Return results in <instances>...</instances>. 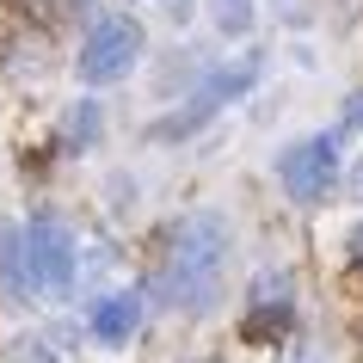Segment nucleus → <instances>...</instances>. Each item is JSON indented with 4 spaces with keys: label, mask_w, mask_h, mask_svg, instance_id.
Listing matches in <instances>:
<instances>
[{
    "label": "nucleus",
    "mask_w": 363,
    "mask_h": 363,
    "mask_svg": "<svg viewBox=\"0 0 363 363\" xmlns=\"http://www.w3.org/2000/svg\"><path fill=\"white\" fill-rule=\"evenodd\" d=\"M228 216L216 210H197L179 222V234H172L167 247V265H160V302L179 308V314H203V308L216 302V289H222V265H228Z\"/></svg>",
    "instance_id": "nucleus-1"
},
{
    "label": "nucleus",
    "mask_w": 363,
    "mask_h": 363,
    "mask_svg": "<svg viewBox=\"0 0 363 363\" xmlns=\"http://www.w3.org/2000/svg\"><path fill=\"white\" fill-rule=\"evenodd\" d=\"M135 62H142V25L105 13V19L86 31L74 68H80V80H86V86H117V80L135 74Z\"/></svg>",
    "instance_id": "nucleus-2"
},
{
    "label": "nucleus",
    "mask_w": 363,
    "mask_h": 363,
    "mask_svg": "<svg viewBox=\"0 0 363 363\" xmlns=\"http://www.w3.org/2000/svg\"><path fill=\"white\" fill-rule=\"evenodd\" d=\"M259 68H265V56H240V62H228V68H210V74L191 86V105L179 117H167V123H154V142H179V135H191L197 123H210L228 99H240L259 80Z\"/></svg>",
    "instance_id": "nucleus-3"
},
{
    "label": "nucleus",
    "mask_w": 363,
    "mask_h": 363,
    "mask_svg": "<svg viewBox=\"0 0 363 363\" xmlns=\"http://www.w3.org/2000/svg\"><path fill=\"white\" fill-rule=\"evenodd\" d=\"M25 252H31V277L50 302L74 296V265H80V247L62 216H31L25 222Z\"/></svg>",
    "instance_id": "nucleus-4"
},
{
    "label": "nucleus",
    "mask_w": 363,
    "mask_h": 363,
    "mask_svg": "<svg viewBox=\"0 0 363 363\" xmlns=\"http://www.w3.org/2000/svg\"><path fill=\"white\" fill-rule=\"evenodd\" d=\"M277 179L296 203H326L339 185V135H302L277 154Z\"/></svg>",
    "instance_id": "nucleus-5"
},
{
    "label": "nucleus",
    "mask_w": 363,
    "mask_h": 363,
    "mask_svg": "<svg viewBox=\"0 0 363 363\" xmlns=\"http://www.w3.org/2000/svg\"><path fill=\"white\" fill-rule=\"evenodd\" d=\"M296 326V302H289V277L284 271H265L247 296V339H277Z\"/></svg>",
    "instance_id": "nucleus-6"
},
{
    "label": "nucleus",
    "mask_w": 363,
    "mask_h": 363,
    "mask_svg": "<svg viewBox=\"0 0 363 363\" xmlns=\"http://www.w3.org/2000/svg\"><path fill=\"white\" fill-rule=\"evenodd\" d=\"M0 302L31 308L38 302V277H31V252H25V228L0 222Z\"/></svg>",
    "instance_id": "nucleus-7"
},
{
    "label": "nucleus",
    "mask_w": 363,
    "mask_h": 363,
    "mask_svg": "<svg viewBox=\"0 0 363 363\" xmlns=\"http://www.w3.org/2000/svg\"><path fill=\"white\" fill-rule=\"evenodd\" d=\"M135 326H142V296L135 289H111V296H99L93 302V320H86V333H93V345H130Z\"/></svg>",
    "instance_id": "nucleus-8"
},
{
    "label": "nucleus",
    "mask_w": 363,
    "mask_h": 363,
    "mask_svg": "<svg viewBox=\"0 0 363 363\" xmlns=\"http://www.w3.org/2000/svg\"><path fill=\"white\" fill-rule=\"evenodd\" d=\"M99 130H105V105H99V99H74V105L62 111V148L68 154L99 148Z\"/></svg>",
    "instance_id": "nucleus-9"
},
{
    "label": "nucleus",
    "mask_w": 363,
    "mask_h": 363,
    "mask_svg": "<svg viewBox=\"0 0 363 363\" xmlns=\"http://www.w3.org/2000/svg\"><path fill=\"white\" fill-rule=\"evenodd\" d=\"M6 363H62V333H50V326L13 333L6 339Z\"/></svg>",
    "instance_id": "nucleus-10"
},
{
    "label": "nucleus",
    "mask_w": 363,
    "mask_h": 363,
    "mask_svg": "<svg viewBox=\"0 0 363 363\" xmlns=\"http://www.w3.org/2000/svg\"><path fill=\"white\" fill-rule=\"evenodd\" d=\"M210 19L222 38H247L252 31V0H210Z\"/></svg>",
    "instance_id": "nucleus-11"
},
{
    "label": "nucleus",
    "mask_w": 363,
    "mask_h": 363,
    "mask_svg": "<svg viewBox=\"0 0 363 363\" xmlns=\"http://www.w3.org/2000/svg\"><path fill=\"white\" fill-rule=\"evenodd\" d=\"M345 130H363V93L345 99Z\"/></svg>",
    "instance_id": "nucleus-12"
},
{
    "label": "nucleus",
    "mask_w": 363,
    "mask_h": 363,
    "mask_svg": "<svg viewBox=\"0 0 363 363\" xmlns=\"http://www.w3.org/2000/svg\"><path fill=\"white\" fill-rule=\"evenodd\" d=\"M351 252H357V259H363V228H351Z\"/></svg>",
    "instance_id": "nucleus-13"
},
{
    "label": "nucleus",
    "mask_w": 363,
    "mask_h": 363,
    "mask_svg": "<svg viewBox=\"0 0 363 363\" xmlns=\"http://www.w3.org/2000/svg\"><path fill=\"white\" fill-rule=\"evenodd\" d=\"M357 191H363V172H357Z\"/></svg>",
    "instance_id": "nucleus-14"
}]
</instances>
